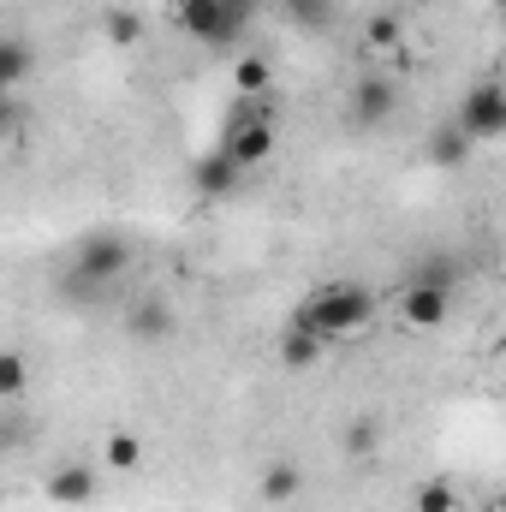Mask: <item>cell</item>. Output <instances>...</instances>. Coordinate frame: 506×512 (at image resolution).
I'll list each match as a JSON object with an SVG mask.
<instances>
[{
  "mask_svg": "<svg viewBox=\"0 0 506 512\" xmlns=\"http://www.w3.org/2000/svg\"><path fill=\"white\" fill-rule=\"evenodd\" d=\"M370 316H376V298H370V286H352V280H340V286H316V292L292 310V322L310 328V334H322V340L358 334V328H370Z\"/></svg>",
  "mask_w": 506,
  "mask_h": 512,
  "instance_id": "1",
  "label": "cell"
},
{
  "mask_svg": "<svg viewBox=\"0 0 506 512\" xmlns=\"http://www.w3.org/2000/svg\"><path fill=\"white\" fill-rule=\"evenodd\" d=\"M173 18H179V30H185L191 42H203V48H233V42L245 36V24H239L221 0H179Z\"/></svg>",
  "mask_w": 506,
  "mask_h": 512,
  "instance_id": "3",
  "label": "cell"
},
{
  "mask_svg": "<svg viewBox=\"0 0 506 512\" xmlns=\"http://www.w3.org/2000/svg\"><path fill=\"white\" fill-rule=\"evenodd\" d=\"M411 512H459V489H453L447 477H429V483H417Z\"/></svg>",
  "mask_w": 506,
  "mask_h": 512,
  "instance_id": "16",
  "label": "cell"
},
{
  "mask_svg": "<svg viewBox=\"0 0 506 512\" xmlns=\"http://www.w3.org/2000/svg\"><path fill=\"white\" fill-rule=\"evenodd\" d=\"M322 358H328V340H322V334H310V328H298V322L280 334V364H286V370H316Z\"/></svg>",
  "mask_w": 506,
  "mask_h": 512,
  "instance_id": "10",
  "label": "cell"
},
{
  "mask_svg": "<svg viewBox=\"0 0 506 512\" xmlns=\"http://www.w3.org/2000/svg\"><path fill=\"white\" fill-rule=\"evenodd\" d=\"M280 12H286L298 30H328V24H334V0H280Z\"/></svg>",
  "mask_w": 506,
  "mask_h": 512,
  "instance_id": "18",
  "label": "cell"
},
{
  "mask_svg": "<svg viewBox=\"0 0 506 512\" xmlns=\"http://www.w3.org/2000/svg\"><path fill=\"white\" fill-rule=\"evenodd\" d=\"M239 179H245V173H239L221 149H215V155H203V161L191 167V185H197V197H209V203H215V197H233V191H239Z\"/></svg>",
  "mask_w": 506,
  "mask_h": 512,
  "instance_id": "9",
  "label": "cell"
},
{
  "mask_svg": "<svg viewBox=\"0 0 506 512\" xmlns=\"http://www.w3.org/2000/svg\"><path fill=\"white\" fill-rule=\"evenodd\" d=\"M393 114H399V90H393L381 72H364V78L352 84V120L364 131H381Z\"/></svg>",
  "mask_w": 506,
  "mask_h": 512,
  "instance_id": "6",
  "label": "cell"
},
{
  "mask_svg": "<svg viewBox=\"0 0 506 512\" xmlns=\"http://www.w3.org/2000/svg\"><path fill=\"white\" fill-rule=\"evenodd\" d=\"M471 149H477V143L459 131V120H441L435 137H429V161H435V167H465V161H471Z\"/></svg>",
  "mask_w": 506,
  "mask_h": 512,
  "instance_id": "12",
  "label": "cell"
},
{
  "mask_svg": "<svg viewBox=\"0 0 506 512\" xmlns=\"http://www.w3.org/2000/svg\"><path fill=\"white\" fill-rule=\"evenodd\" d=\"M340 447H346V459H370V453L381 447V423H376V417H352Z\"/></svg>",
  "mask_w": 506,
  "mask_h": 512,
  "instance_id": "20",
  "label": "cell"
},
{
  "mask_svg": "<svg viewBox=\"0 0 506 512\" xmlns=\"http://www.w3.org/2000/svg\"><path fill=\"white\" fill-rule=\"evenodd\" d=\"M108 42H114V48L143 42V18H137V12H126V6H114V12H108Z\"/></svg>",
  "mask_w": 506,
  "mask_h": 512,
  "instance_id": "21",
  "label": "cell"
},
{
  "mask_svg": "<svg viewBox=\"0 0 506 512\" xmlns=\"http://www.w3.org/2000/svg\"><path fill=\"white\" fill-rule=\"evenodd\" d=\"M459 131L471 137V143H495V137H506V90L495 84V78H483L465 102H459Z\"/></svg>",
  "mask_w": 506,
  "mask_h": 512,
  "instance_id": "4",
  "label": "cell"
},
{
  "mask_svg": "<svg viewBox=\"0 0 506 512\" xmlns=\"http://www.w3.org/2000/svg\"><path fill=\"white\" fill-rule=\"evenodd\" d=\"M399 42H405V18H399V12H376V18L364 24V48H370V54H393Z\"/></svg>",
  "mask_w": 506,
  "mask_h": 512,
  "instance_id": "15",
  "label": "cell"
},
{
  "mask_svg": "<svg viewBox=\"0 0 506 512\" xmlns=\"http://www.w3.org/2000/svg\"><path fill=\"white\" fill-rule=\"evenodd\" d=\"M126 334L137 346H161V340L179 334V316H173L167 298H137V304H126Z\"/></svg>",
  "mask_w": 506,
  "mask_h": 512,
  "instance_id": "7",
  "label": "cell"
},
{
  "mask_svg": "<svg viewBox=\"0 0 506 512\" xmlns=\"http://www.w3.org/2000/svg\"><path fill=\"white\" fill-rule=\"evenodd\" d=\"M453 310V286H429V280H411L399 292V322L405 328H441Z\"/></svg>",
  "mask_w": 506,
  "mask_h": 512,
  "instance_id": "5",
  "label": "cell"
},
{
  "mask_svg": "<svg viewBox=\"0 0 506 512\" xmlns=\"http://www.w3.org/2000/svg\"><path fill=\"white\" fill-rule=\"evenodd\" d=\"M233 90L251 102V96H274V66L262 60V54H245L239 66H233Z\"/></svg>",
  "mask_w": 506,
  "mask_h": 512,
  "instance_id": "14",
  "label": "cell"
},
{
  "mask_svg": "<svg viewBox=\"0 0 506 512\" xmlns=\"http://www.w3.org/2000/svg\"><path fill=\"white\" fill-rule=\"evenodd\" d=\"M221 6H227V12H233L239 24H251V18H256V6H262V0H221Z\"/></svg>",
  "mask_w": 506,
  "mask_h": 512,
  "instance_id": "22",
  "label": "cell"
},
{
  "mask_svg": "<svg viewBox=\"0 0 506 512\" xmlns=\"http://www.w3.org/2000/svg\"><path fill=\"white\" fill-rule=\"evenodd\" d=\"M102 459H108L114 471H137V465H143V441H137L131 429H114V435L102 441Z\"/></svg>",
  "mask_w": 506,
  "mask_h": 512,
  "instance_id": "19",
  "label": "cell"
},
{
  "mask_svg": "<svg viewBox=\"0 0 506 512\" xmlns=\"http://www.w3.org/2000/svg\"><path fill=\"white\" fill-rule=\"evenodd\" d=\"M6 126H12V108H6V102H0V137H6Z\"/></svg>",
  "mask_w": 506,
  "mask_h": 512,
  "instance_id": "23",
  "label": "cell"
},
{
  "mask_svg": "<svg viewBox=\"0 0 506 512\" xmlns=\"http://www.w3.org/2000/svg\"><path fill=\"white\" fill-rule=\"evenodd\" d=\"M126 274H131V239L126 233L102 227V233H84V239H78V251H72V286H78V292H102V286H114V280H126Z\"/></svg>",
  "mask_w": 506,
  "mask_h": 512,
  "instance_id": "2",
  "label": "cell"
},
{
  "mask_svg": "<svg viewBox=\"0 0 506 512\" xmlns=\"http://www.w3.org/2000/svg\"><path fill=\"white\" fill-rule=\"evenodd\" d=\"M18 393H30V358L0 346V399H18Z\"/></svg>",
  "mask_w": 506,
  "mask_h": 512,
  "instance_id": "17",
  "label": "cell"
},
{
  "mask_svg": "<svg viewBox=\"0 0 506 512\" xmlns=\"http://www.w3.org/2000/svg\"><path fill=\"white\" fill-rule=\"evenodd\" d=\"M399 6H423V0H399Z\"/></svg>",
  "mask_w": 506,
  "mask_h": 512,
  "instance_id": "24",
  "label": "cell"
},
{
  "mask_svg": "<svg viewBox=\"0 0 506 512\" xmlns=\"http://www.w3.org/2000/svg\"><path fill=\"white\" fill-rule=\"evenodd\" d=\"M42 495H48L54 507H90V501H96V465H84V459L54 465L48 483H42Z\"/></svg>",
  "mask_w": 506,
  "mask_h": 512,
  "instance_id": "8",
  "label": "cell"
},
{
  "mask_svg": "<svg viewBox=\"0 0 506 512\" xmlns=\"http://www.w3.org/2000/svg\"><path fill=\"white\" fill-rule=\"evenodd\" d=\"M30 66H36V48H30L24 36H0V96L18 90V84L30 78Z\"/></svg>",
  "mask_w": 506,
  "mask_h": 512,
  "instance_id": "13",
  "label": "cell"
},
{
  "mask_svg": "<svg viewBox=\"0 0 506 512\" xmlns=\"http://www.w3.org/2000/svg\"><path fill=\"white\" fill-rule=\"evenodd\" d=\"M256 495H262L268 507H286V501H298V495H304V471H298V465H286V459H274V465L262 471Z\"/></svg>",
  "mask_w": 506,
  "mask_h": 512,
  "instance_id": "11",
  "label": "cell"
}]
</instances>
